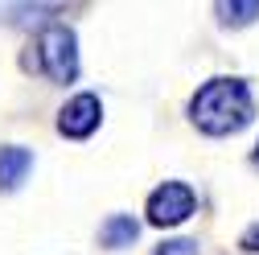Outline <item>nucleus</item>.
I'll return each instance as SVG.
<instances>
[{"label": "nucleus", "mask_w": 259, "mask_h": 255, "mask_svg": "<svg viewBox=\"0 0 259 255\" xmlns=\"http://www.w3.org/2000/svg\"><path fill=\"white\" fill-rule=\"evenodd\" d=\"M189 115L206 136H231L239 128H247L251 115H255L251 87L243 78H210L198 95H193Z\"/></svg>", "instance_id": "f257e3e1"}, {"label": "nucleus", "mask_w": 259, "mask_h": 255, "mask_svg": "<svg viewBox=\"0 0 259 255\" xmlns=\"http://www.w3.org/2000/svg\"><path fill=\"white\" fill-rule=\"evenodd\" d=\"M37 62L50 82H74L78 78V41L74 29H66L62 21H50L37 33Z\"/></svg>", "instance_id": "f03ea898"}, {"label": "nucleus", "mask_w": 259, "mask_h": 255, "mask_svg": "<svg viewBox=\"0 0 259 255\" xmlns=\"http://www.w3.org/2000/svg\"><path fill=\"white\" fill-rule=\"evenodd\" d=\"M193 206H198V194L185 181H165L148 198V222L152 227H177V222H185L193 214Z\"/></svg>", "instance_id": "7ed1b4c3"}, {"label": "nucleus", "mask_w": 259, "mask_h": 255, "mask_svg": "<svg viewBox=\"0 0 259 255\" xmlns=\"http://www.w3.org/2000/svg\"><path fill=\"white\" fill-rule=\"evenodd\" d=\"M99 115H103V107H99V99H95L91 91L74 95V99L62 107V115H58V132L70 136V140H82V136H91L95 128H99Z\"/></svg>", "instance_id": "20e7f679"}, {"label": "nucleus", "mask_w": 259, "mask_h": 255, "mask_svg": "<svg viewBox=\"0 0 259 255\" xmlns=\"http://www.w3.org/2000/svg\"><path fill=\"white\" fill-rule=\"evenodd\" d=\"M29 169H33V152L29 148H21V144L0 148V189H5V194H13V189L29 177Z\"/></svg>", "instance_id": "39448f33"}, {"label": "nucleus", "mask_w": 259, "mask_h": 255, "mask_svg": "<svg viewBox=\"0 0 259 255\" xmlns=\"http://www.w3.org/2000/svg\"><path fill=\"white\" fill-rule=\"evenodd\" d=\"M136 235H140V227H136L132 214H111L103 227H99V243L111 247V251H115V247H132Z\"/></svg>", "instance_id": "423d86ee"}, {"label": "nucleus", "mask_w": 259, "mask_h": 255, "mask_svg": "<svg viewBox=\"0 0 259 255\" xmlns=\"http://www.w3.org/2000/svg\"><path fill=\"white\" fill-rule=\"evenodd\" d=\"M214 13H218L222 25H235V29H239V25H251V21L259 17V0H247V5H226V0H222Z\"/></svg>", "instance_id": "0eeeda50"}, {"label": "nucleus", "mask_w": 259, "mask_h": 255, "mask_svg": "<svg viewBox=\"0 0 259 255\" xmlns=\"http://www.w3.org/2000/svg\"><path fill=\"white\" fill-rule=\"evenodd\" d=\"M156 255H198V243L193 239H173V243H160Z\"/></svg>", "instance_id": "6e6552de"}, {"label": "nucleus", "mask_w": 259, "mask_h": 255, "mask_svg": "<svg viewBox=\"0 0 259 255\" xmlns=\"http://www.w3.org/2000/svg\"><path fill=\"white\" fill-rule=\"evenodd\" d=\"M243 251H259V222L243 231Z\"/></svg>", "instance_id": "1a4fd4ad"}, {"label": "nucleus", "mask_w": 259, "mask_h": 255, "mask_svg": "<svg viewBox=\"0 0 259 255\" xmlns=\"http://www.w3.org/2000/svg\"><path fill=\"white\" fill-rule=\"evenodd\" d=\"M251 165H255V169H259V144H255V152H251Z\"/></svg>", "instance_id": "9d476101"}]
</instances>
